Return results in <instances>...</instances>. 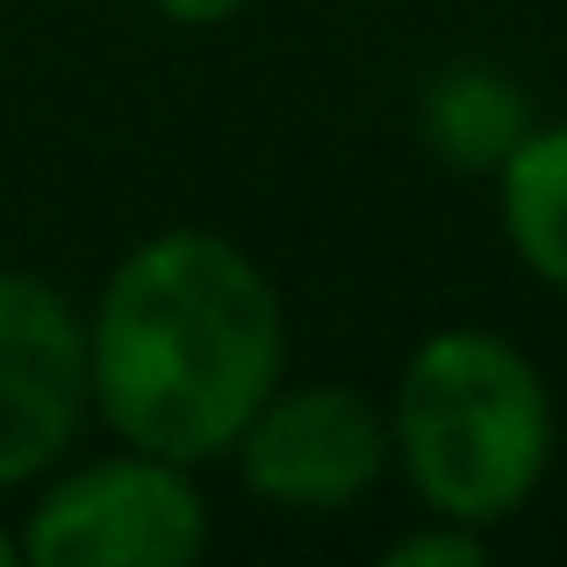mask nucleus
Returning <instances> with one entry per match:
<instances>
[{
    "label": "nucleus",
    "mask_w": 567,
    "mask_h": 567,
    "mask_svg": "<svg viewBox=\"0 0 567 567\" xmlns=\"http://www.w3.org/2000/svg\"><path fill=\"white\" fill-rule=\"evenodd\" d=\"M230 453L245 488L274 511H346L388 474L395 431L367 388L309 381V388H274L251 410V424L237 431Z\"/></svg>",
    "instance_id": "obj_4"
},
{
    "label": "nucleus",
    "mask_w": 567,
    "mask_h": 567,
    "mask_svg": "<svg viewBox=\"0 0 567 567\" xmlns=\"http://www.w3.org/2000/svg\"><path fill=\"white\" fill-rule=\"evenodd\" d=\"M496 208L511 251L567 295V123L525 130V144L496 166Z\"/></svg>",
    "instance_id": "obj_7"
},
{
    "label": "nucleus",
    "mask_w": 567,
    "mask_h": 567,
    "mask_svg": "<svg viewBox=\"0 0 567 567\" xmlns=\"http://www.w3.org/2000/svg\"><path fill=\"white\" fill-rule=\"evenodd\" d=\"M86 410V323L51 280L0 266V488L51 474Z\"/></svg>",
    "instance_id": "obj_5"
},
{
    "label": "nucleus",
    "mask_w": 567,
    "mask_h": 567,
    "mask_svg": "<svg viewBox=\"0 0 567 567\" xmlns=\"http://www.w3.org/2000/svg\"><path fill=\"white\" fill-rule=\"evenodd\" d=\"M416 130H424L431 158L453 173H496L503 158L525 144L532 101L517 80H503L496 65H445L416 101Z\"/></svg>",
    "instance_id": "obj_6"
},
{
    "label": "nucleus",
    "mask_w": 567,
    "mask_h": 567,
    "mask_svg": "<svg viewBox=\"0 0 567 567\" xmlns=\"http://www.w3.org/2000/svg\"><path fill=\"white\" fill-rule=\"evenodd\" d=\"M488 554V532L453 525V517H431V532H410V539L388 546V567H474Z\"/></svg>",
    "instance_id": "obj_8"
},
{
    "label": "nucleus",
    "mask_w": 567,
    "mask_h": 567,
    "mask_svg": "<svg viewBox=\"0 0 567 567\" xmlns=\"http://www.w3.org/2000/svg\"><path fill=\"white\" fill-rule=\"evenodd\" d=\"M14 560H22V546H14V532L0 525V567H14Z\"/></svg>",
    "instance_id": "obj_10"
},
{
    "label": "nucleus",
    "mask_w": 567,
    "mask_h": 567,
    "mask_svg": "<svg viewBox=\"0 0 567 567\" xmlns=\"http://www.w3.org/2000/svg\"><path fill=\"white\" fill-rule=\"evenodd\" d=\"M14 546L22 567H187L208 546V503L194 467L123 445L58 474Z\"/></svg>",
    "instance_id": "obj_3"
},
{
    "label": "nucleus",
    "mask_w": 567,
    "mask_h": 567,
    "mask_svg": "<svg viewBox=\"0 0 567 567\" xmlns=\"http://www.w3.org/2000/svg\"><path fill=\"white\" fill-rule=\"evenodd\" d=\"M288 374V309L251 251L216 230H158L86 317V395L123 445L223 460Z\"/></svg>",
    "instance_id": "obj_1"
},
{
    "label": "nucleus",
    "mask_w": 567,
    "mask_h": 567,
    "mask_svg": "<svg viewBox=\"0 0 567 567\" xmlns=\"http://www.w3.org/2000/svg\"><path fill=\"white\" fill-rule=\"evenodd\" d=\"M388 431L431 517L496 532L554 467V388L503 331L453 323L402 360Z\"/></svg>",
    "instance_id": "obj_2"
},
{
    "label": "nucleus",
    "mask_w": 567,
    "mask_h": 567,
    "mask_svg": "<svg viewBox=\"0 0 567 567\" xmlns=\"http://www.w3.org/2000/svg\"><path fill=\"white\" fill-rule=\"evenodd\" d=\"M166 22H181V29H216V22H237V14L251 8V0H152Z\"/></svg>",
    "instance_id": "obj_9"
}]
</instances>
